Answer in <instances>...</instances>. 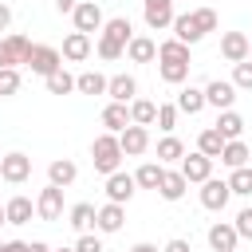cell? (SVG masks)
<instances>
[{
  "label": "cell",
  "mask_w": 252,
  "mask_h": 252,
  "mask_svg": "<svg viewBox=\"0 0 252 252\" xmlns=\"http://www.w3.org/2000/svg\"><path fill=\"white\" fill-rule=\"evenodd\" d=\"M130 35H134V28H130V20H126V16L106 20V24H102V32H98V43H94L98 59H122V55H126Z\"/></svg>",
  "instance_id": "obj_1"
},
{
  "label": "cell",
  "mask_w": 252,
  "mask_h": 252,
  "mask_svg": "<svg viewBox=\"0 0 252 252\" xmlns=\"http://www.w3.org/2000/svg\"><path fill=\"white\" fill-rule=\"evenodd\" d=\"M122 146H118V134H98L94 142H91V161H94V169L106 177V173H114V169H122Z\"/></svg>",
  "instance_id": "obj_2"
},
{
  "label": "cell",
  "mask_w": 252,
  "mask_h": 252,
  "mask_svg": "<svg viewBox=\"0 0 252 252\" xmlns=\"http://www.w3.org/2000/svg\"><path fill=\"white\" fill-rule=\"evenodd\" d=\"M24 67H32V75H43V79H47L51 71L63 67V55H59V47H51V43H32Z\"/></svg>",
  "instance_id": "obj_3"
},
{
  "label": "cell",
  "mask_w": 252,
  "mask_h": 252,
  "mask_svg": "<svg viewBox=\"0 0 252 252\" xmlns=\"http://www.w3.org/2000/svg\"><path fill=\"white\" fill-rule=\"evenodd\" d=\"M71 24H75V32H102V24H106V16H102V8L94 4V0H79L75 4V12H71Z\"/></svg>",
  "instance_id": "obj_4"
},
{
  "label": "cell",
  "mask_w": 252,
  "mask_h": 252,
  "mask_svg": "<svg viewBox=\"0 0 252 252\" xmlns=\"http://www.w3.org/2000/svg\"><path fill=\"white\" fill-rule=\"evenodd\" d=\"M28 177H32V158H28V154L12 150V154H4V158H0V181L20 185V181H28Z\"/></svg>",
  "instance_id": "obj_5"
},
{
  "label": "cell",
  "mask_w": 252,
  "mask_h": 252,
  "mask_svg": "<svg viewBox=\"0 0 252 252\" xmlns=\"http://www.w3.org/2000/svg\"><path fill=\"white\" fill-rule=\"evenodd\" d=\"M173 0H142V20H146V28L150 32H165L169 24H173Z\"/></svg>",
  "instance_id": "obj_6"
},
{
  "label": "cell",
  "mask_w": 252,
  "mask_h": 252,
  "mask_svg": "<svg viewBox=\"0 0 252 252\" xmlns=\"http://www.w3.org/2000/svg\"><path fill=\"white\" fill-rule=\"evenodd\" d=\"M228 197H232V189H228L224 177H205V181H201V205H205L209 213H220V209L228 205Z\"/></svg>",
  "instance_id": "obj_7"
},
{
  "label": "cell",
  "mask_w": 252,
  "mask_h": 252,
  "mask_svg": "<svg viewBox=\"0 0 252 252\" xmlns=\"http://www.w3.org/2000/svg\"><path fill=\"white\" fill-rule=\"evenodd\" d=\"M201 91H205V106L232 110V102H236V87H232V79H213V83H205Z\"/></svg>",
  "instance_id": "obj_8"
},
{
  "label": "cell",
  "mask_w": 252,
  "mask_h": 252,
  "mask_svg": "<svg viewBox=\"0 0 252 252\" xmlns=\"http://www.w3.org/2000/svg\"><path fill=\"white\" fill-rule=\"evenodd\" d=\"M118 146H122V154H126V158H142V154L150 150V130H146V126H138V122H130V126L118 134Z\"/></svg>",
  "instance_id": "obj_9"
},
{
  "label": "cell",
  "mask_w": 252,
  "mask_h": 252,
  "mask_svg": "<svg viewBox=\"0 0 252 252\" xmlns=\"http://www.w3.org/2000/svg\"><path fill=\"white\" fill-rule=\"evenodd\" d=\"M181 173H185V181L189 185H201L205 177H213V158H205L201 150H193V154H185L181 158V165H177Z\"/></svg>",
  "instance_id": "obj_10"
},
{
  "label": "cell",
  "mask_w": 252,
  "mask_h": 252,
  "mask_svg": "<svg viewBox=\"0 0 252 252\" xmlns=\"http://www.w3.org/2000/svg\"><path fill=\"white\" fill-rule=\"evenodd\" d=\"M35 213H39V220H59L63 217V189L47 181V189H39V197H35Z\"/></svg>",
  "instance_id": "obj_11"
},
{
  "label": "cell",
  "mask_w": 252,
  "mask_h": 252,
  "mask_svg": "<svg viewBox=\"0 0 252 252\" xmlns=\"http://www.w3.org/2000/svg\"><path fill=\"white\" fill-rule=\"evenodd\" d=\"M134 173H122V169H114V173H106V201H114V205H126L130 197H134Z\"/></svg>",
  "instance_id": "obj_12"
},
{
  "label": "cell",
  "mask_w": 252,
  "mask_h": 252,
  "mask_svg": "<svg viewBox=\"0 0 252 252\" xmlns=\"http://www.w3.org/2000/svg\"><path fill=\"white\" fill-rule=\"evenodd\" d=\"M122 224H126V209H122V205L106 201L102 209H94V228H98V232H118Z\"/></svg>",
  "instance_id": "obj_13"
},
{
  "label": "cell",
  "mask_w": 252,
  "mask_h": 252,
  "mask_svg": "<svg viewBox=\"0 0 252 252\" xmlns=\"http://www.w3.org/2000/svg\"><path fill=\"white\" fill-rule=\"evenodd\" d=\"M236 244H240V236H236L232 220H217V224L209 228V248H213V252H232Z\"/></svg>",
  "instance_id": "obj_14"
},
{
  "label": "cell",
  "mask_w": 252,
  "mask_h": 252,
  "mask_svg": "<svg viewBox=\"0 0 252 252\" xmlns=\"http://www.w3.org/2000/svg\"><path fill=\"white\" fill-rule=\"evenodd\" d=\"M220 55L228 63H244L248 59V35L244 32H224L220 35Z\"/></svg>",
  "instance_id": "obj_15"
},
{
  "label": "cell",
  "mask_w": 252,
  "mask_h": 252,
  "mask_svg": "<svg viewBox=\"0 0 252 252\" xmlns=\"http://www.w3.org/2000/svg\"><path fill=\"white\" fill-rule=\"evenodd\" d=\"M106 94H110V102H134L138 98V79L134 75H114V79H106Z\"/></svg>",
  "instance_id": "obj_16"
},
{
  "label": "cell",
  "mask_w": 252,
  "mask_h": 252,
  "mask_svg": "<svg viewBox=\"0 0 252 252\" xmlns=\"http://www.w3.org/2000/svg\"><path fill=\"white\" fill-rule=\"evenodd\" d=\"M169 28H173V39H181V43H189V47L205 39V32L197 28L193 12H185V16H173V24H169Z\"/></svg>",
  "instance_id": "obj_17"
},
{
  "label": "cell",
  "mask_w": 252,
  "mask_h": 252,
  "mask_svg": "<svg viewBox=\"0 0 252 252\" xmlns=\"http://www.w3.org/2000/svg\"><path fill=\"white\" fill-rule=\"evenodd\" d=\"M102 126L110 134H122L130 126V102H106L102 106Z\"/></svg>",
  "instance_id": "obj_18"
},
{
  "label": "cell",
  "mask_w": 252,
  "mask_h": 252,
  "mask_svg": "<svg viewBox=\"0 0 252 252\" xmlns=\"http://www.w3.org/2000/svg\"><path fill=\"white\" fill-rule=\"evenodd\" d=\"M63 59H71V63H83L87 55H91V35L87 32H71L67 39H63V51H59Z\"/></svg>",
  "instance_id": "obj_19"
},
{
  "label": "cell",
  "mask_w": 252,
  "mask_h": 252,
  "mask_svg": "<svg viewBox=\"0 0 252 252\" xmlns=\"http://www.w3.org/2000/svg\"><path fill=\"white\" fill-rule=\"evenodd\" d=\"M126 55H130V63H154V59H158V43H154L150 35H130Z\"/></svg>",
  "instance_id": "obj_20"
},
{
  "label": "cell",
  "mask_w": 252,
  "mask_h": 252,
  "mask_svg": "<svg viewBox=\"0 0 252 252\" xmlns=\"http://www.w3.org/2000/svg\"><path fill=\"white\" fill-rule=\"evenodd\" d=\"M213 130H217L224 142H232V138H240V134H244V118H240L236 110H217V122H213Z\"/></svg>",
  "instance_id": "obj_21"
},
{
  "label": "cell",
  "mask_w": 252,
  "mask_h": 252,
  "mask_svg": "<svg viewBox=\"0 0 252 252\" xmlns=\"http://www.w3.org/2000/svg\"><path fill=\"white\" fill-rule=\"evenodd\" d=\"M220 165H228V169L252 165V150H248L240 138H232V142H224V150H220Z\"/></svg>",
  "instance_id": "obj_22"
},
{
  "label": "cell",
  "mask_w": 252,
  "mask_h": 252,
  "mask_svg": "<svg viewBox=\"0 0 252 252\" xmlns=\"http://www.w3.org/2000/svg\"><path fill=\"white\" fill-rule=\"evenodd\" d=\"M75 177H79V165H75L71 158H55V161L47 165V181H51V185H59V189H67Z\"/></svg>",
  "instance_id": "obj_23"
},
{
  "label": "cell",
  "mask_w": 252,
  "mask_h": 252,
  "mask_svg": "<svg viewBox=\"0 0 252 252\" xmlns=\"http://www.w3.org/2000/svg\"><path fill=\"white\" fill-rule=\"evenodd\" d=\"M185 189H189V181H185V173H181V169H165V173H161L158 193H161L165 201H181V197H185Z\"/></svg>",
  "instance_id": "obj_24"
},
{
  "label": "cell",
  "mask_w": 252,
  "mask_h": 252,
  "mask_svg": "<svg viewBox=\"0 0 252 252\" xmlns=\"http://www.w3.org/2000/svg\"><path fill=\"white\" fill-rule=\"evenodd\" d=\"M67 224H71L75 232H91V224H94V205H91V201L71 205V209H67Z\"/></svg>",
  "instance_id": "obj_25"
},
{
  "label": "cell",
  "mask_w": 252,
  "mask_h": 252,
  "mask_svg": "<svg viewBox=\"0 0 252 252\" xmlns=\"http://www.w3.org/2000/svg\"><path fill=\"white\" fill-rule=\"evenodd\" d=\"M158 75H161V83L177 87V83L189 79V63H181V59H158Z\"/></svg>",
  "instance_id": "obj_26"
},
{
  "label": "cell",
  "mask_w": 252,
  "mask_h": 252,
  "mask_svg": "<svg viewBox=\"0 0 252 252\" xmlns=\"http://www.w3.org/2000/svg\"><path fill=\"white\" fill-rule=\"evenodd\" d=\"M161 173H165L161 161H142L138 173H134V185H138V189H158V185H161Z\"/></svg>",
  "instance_id": "obj_27"
},
{
  "label": "cell",
  "mask_w": 252,
  "mask_h": 252,
  "mask_svg": "<svg viewBox=\"0 0 252 252\" xmlns=\"http://www.w3.org/2000/svg\"><path fill=\"white\" fill-rule=\"evenodd\" d=\"M32 213H35V205H32L28 197H12V201L4 205V217H8V224H28V220H32Z\"/></svg>",
  "instance_id": "obj_28"
},
{
  "label": "cell",
  "mask_w": 252,
  "mask_h": 252,
  "mask_svg": "<svg viewBox=\"0 0 252 252\" xmlns=\"http://www.w3.org/2000/svg\"><path fill=\"white\" fill-rule=\"evenodd\" d=\"M177 110H181V114H201V110H205V91H201V87H185V91L177 94Z\"/></svg>",
  "instance_id": "obj_29"
},
{
  "label": "cell",
  "mask_w": 252,
  "mask_h": 252,
  "mask_svg": "<svg viewBox=\"0 0 252 252\" xmlns=\"http://www.w3.org/2000/svg\"><path fill=\"white\" fill-rule=\"evenodd\" d=\"M181 158H185V142L173 138V134H165V138L158 142V161L169 165V161H181Z\"/></svg>",
  "instance_id": "obj_30"
},
{
  "label": "cell",
  "mask_w": 252,
  "mask_h": 252,
  "mask_svg": "<svg viewBox=\"0 0 252 252\" xmlns=\"http://www.w3.org/2000/svg\"><path fill=\"white\" fill-rule=\"evenodd\" d=\"M4 43H8V55H12V63H16V67H20V63H28V51H32V39H28V35L8 32V35H4Z\"/></svg>",
  "instance_id": "obj_31"
},
{
  "label": "cell",
  "mask_w": 252,
  "mask_h": 252,
  "mask_svg": "<svg viewBox=\"0 0 252 252\" xmlns=\"http://www.w3.org/2000/svg\"><path fill=\"white\" fill-rule=\"evenodd\" d=\"M75 91H79V94H106V75H98V71H83V75L75 79Z\"/></svg>",
  "instance_id": "obj_32"
},
{
  "label": "cell",
  "mask_w": 252,
  "mask_h": 252,
  "mask_svg": "<svg viewBox=\"0 0 252 252\" xmlns=\"http://www.w3.org/2000/svg\"><path fill=\"white\" fill-rule=\"evenodd\" d=\"M154 118H158V102H150V98H134V102H130V122L154 126Z\"/></svg>",
  "instance_id": "obj_33"
},
{
  "label": "cell",
  "mask_w": 252,
  "mask_h": 252,
  "mask_svg": "<svg viewBox=\"0 0 252 252\" xmlns=\"http://www.w3.org/2000/svg\"><path fill=\"white\" fill-rule=\"evenodd\" d=\"M197 150H201L205 158H213V161H217V158H220V150H224V138L209 126V130H201V134H197Z\"/></svg>",
  "instance_id": "obj_34"
},
{
  "label": "cell",
  "mask_w": 252,
  "mask_h": 252,
  "mask_svg": "<svg viewBox=\"0 0 252 252\" xmlns=\"http://www.w3.org/2000/svg\"><path fill=\"white\" fill-rule=\"evenodd\" d=\"M224 181H228V189H232L236 197H252V165H240V169H232Z\"/></svg>",
  "instance_id": "obj_35"
},
{
  "label": "cell",
  "mask_w": 252,
  "mask_h": 252,
  "mask_svg": "<svg viewBox=\"0 0 252 252\" xmlns=\"http://www.w3.org/2000/svg\"><path fill=\"white\" fill-rule=\"evenodd\" d=\"M43 83H47V94H71V91H75V79H71L63 67H59V71H51Z\"/></svg>",
  "instance_id": "obj_36"
},
{
  "label": "cell",
  "mask_w": 252,
  "mask_h": 252,
  "mask_svg": "<svg viewBox=\"0 0 252 252\" xmlns=\"http://www.w3.org/2000/svg\"><path fill=\"white\" fill-rule=\"evenodd\" d=\"M158 59H181V63H189V43L165 39V43H158Z\"/></svg>",
  "instance_id": "obj_37"
},
{
  "label": "cell",
  "mask_w": 252,
  "mask_h": 252,
  "mask_svg": "<svg viewBox=\"0 0 252 252\" xmlns=\"http://www.w3.org/2000/svg\"><path fill=\"white\" fill-rule=\"evenodd\" d=\"M20 91V71L16 67H0V98H12Z\"/></svg>",
  "instance_id": "obj_38"
},
{
  "label": "cell",
  "mask_w": 252,
  "mask_h": 252,
  "mask_svg": "<svg viewBox=\"0 0 252 252\" xmlns=\"http://www.w3.org/2000/svg\"><path fill=\"white\" fill-rule=\"evenodd\" d=\"M232 87L236 91H252V59L232 63Z\"/></svg>",
  "instance_id": "obj_39"
},
{
  "label": "cell",
  "mask_w": 252,
  "mask_h": 252,
  "mask_svg": "<svg viewBox=\"0 0 252 252\" xmlns=\"http://www.w3.org/2000/svg\"><path fill=\"white\" fill-rule=\"evenodd\" d=\"M154 122H158V130H165V134H169V130L177 126V106H173V102H161V106H158V118H154Z\"/></svg>",
  "instance_id": "obj_40"
},
{
  "label": "cell",
  "mask_w": 252,
  "mask_h": 252,
  "mask_svg": "<svg viewBox=\"0 0 252 252\" xmlns=\"http://www.w3.org/2000/svg\"><path fill=\"white\" fill-rule=\"evenodd\" d=\"M232 228H236V236H240V240H252V205H244V209L236 213Z\"/></svg>",
  "instance_id": "obj_41"
},
{
  "label": "cell",
  "mask_w": 252,
  "mask_h": 252,
  "mask_svg": "<svg viewBox=\"0 0 252 252\" xmlns=\"http://www.w3.org/2000/svg\"><path fill=\"white\" fill-rule=\"evenodd\" d=\"M193 20H197V28H201L205 35H209V32H217V24H220L213 8H197V12H193Z\"/></svg>",
  "instance_id": "obj_42"
},
{
  "label": "cell",
  "mask_w": 252,
  "mask_h": 252,
  "mask_svg": "<svg viewBox=\"0 0 252 252\" xmlns=\"http://www.w3.org/2000/svg\"><path fill=\"white\" fill-rule=\"evenodd\" d=\"M75 252H106V248H102V236H94V232H79Z\"/></svg>",
  "instance_id": "obj_43"
},
{
  "label": "cell",
  "mask_w": 252,
  "mask_h": 252,
  "mask_svg": "<svg viewBox=\"0 0 252 252\" xmlns=\"http://www.w3.org/2000/svg\"><path fill=\"white\" fill-rule=\"evenodd\" d=\"M161 252H193V248H189V240L173 236V240H165V248H161Z\"/></svg>",
  "instance_id": "obj_44"
},
{
  "label": "cell",
  "mask_w": 252,
  "mask_h": 252,
  "mask_svg": "<svg viewBox=\"0 0 252 252\" xmlns=\"http://www.w3.org/2000/svg\"><path fill=\"white\" fill-rule=\"evenodd\" d=\"M8 28H12V8L0 4V32H8Z\"/></svg>",
  "instance_id": "obj_45"
},
{
  "label": "cell",
  "mask_w": 252,
  "mask_h": 252,
  "mask_svg": "<svg viewBox=\"0 0 252 252\" xmlns=\"http://www.w3.org/2000/svg\"><path fill=\"white\" fill-rule=\"evenodd\" d=\"M0 252H28V240H8L0 244Z\"/></svg>",
  "instance_id": "obj_46"
},
{
  "label": "cell",
  "mask_w": 252,
  "mask_h": 252,
  "mask_svg": "<svg viewBox=\"0 0 252 252\" xmlns=\"http://www.w3.org/2000/svg\"><path fill=\"white\" fill-rule=\"evenodd\" d=\"M0 67H16L12 55H8V43H4V39H0Z\"/></svg>",
  "instance_id": "obj_47"
},
{
  "label": "cell",
  "mask_w": 252,
  "mask_h": 252,
  "mask_svg": "<svg viewBox=\"0 0 252 252\" xmlns=\"http://www.w3.org/2000/svg\"><path fill=\"white\" fill-rule=\"evenodd\" d=\"M130 252H161V248H158V244H150V240H138Z\"/></svg>",
  "instance_id": "obj_48"
},
{
  "label": "cell",
  "mask_w": 252,
  "mask_h": 252,
  "mask_svg": "<svg viewBox=\"0 0 252 252\" xmlns=\"http://www.w3.org/2000/svg\"><path fill=\"white\" fill-rule=\"evenodd\" d=\"M75 4H79V0H55V8H59V12H67V16L75 12Z\"/></svg>",
  "instance_id": "obj_49"
},
{
  "label": "cell",
  "mask_w": 252,
  "mask_h": 252,
  "mask_svg": "<svg viewBox=\"0 0 252 252\" xmlns=\"http://www.w3.org/2000/svg\"><path fill=\"white\" fill-rule=\"evenodd\" d=\"M28 252H51V248H47L43 240H32V244H28Z\"/></svg>",
  "instance_id": "obj_50"
},
{
  "label": "cell",
  "mask_w": 252,
  "mask_h": 252,
  "mask_svg": "<svg viewBox=\"0 0 252 252\" xmlns=\"http://www.w3.org/2000/svg\"><path fill=\"white\" fill-rule=\"evenodd\" d=\"M0 224H8V217H4V205H0Z\"/></svg>",
  "instance_id": "obj_51"
},
{
  "label": "cell",
  "mask_w": 252,
  "mask_h": 252,
  "mask_svg": "<svg viewBox=\"0 0 252 252\" xmlns=\"http://www.w3.org/2000/svg\"><path fill=\"white\" fill-rule=\"evenodd\" d=\"M248 59H252V39H248Z\"/></svg>",
  "instance_id": "obj_52"
},
{
  "label": "cell",
  "mask_w": 252,
  "mask_h": 252,
  "mask_svg": "<svg viewBox=\"0 0 252 252\" xmlns=\"http://www.w3.org/2000/svg\"><path fill=\"white\" fill-rule=\"evenodd\" d=\"M55 252H75V248H55Z\"/></svg>",
  "instance_id": "obj_53"
},
{
  "label": "cell",
  "mask_w": 252,
  "mask_h": 252,
  "mask_svg": "<svg viewBox=\"0 0 252 252\" xmlns=\"http://www.w3.org/2000/svg\"><path fill=\"white\" fill-rule=\"evenodd\" d=\"M232 252H236V248H232Z\"/></svg>",
  "instance_id": "obj_54"
},
{
  "label": "cell",
  "mask_w": 252,
  "mask_h": 252,
  "mask_svg": "<svg viewBox=\"0 0 252 252\" xmlns=\"http://www.w3.org/2000/svg\"><path fill=\"white\" fill-rule=\"evenodd\" d=\"M0 158H4V154H0Z\"/></svg>",
  "instance_id": "obj_55"
}]
</instances>
